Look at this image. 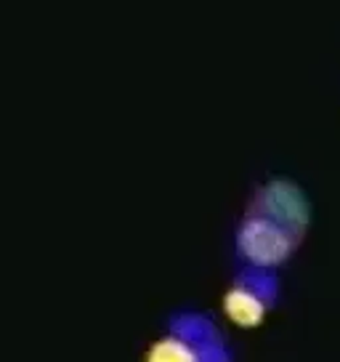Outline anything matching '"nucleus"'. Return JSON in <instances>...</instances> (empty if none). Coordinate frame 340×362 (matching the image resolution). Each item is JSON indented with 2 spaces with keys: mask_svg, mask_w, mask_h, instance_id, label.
<instances>
[{
  "mask_svg": "<svg viewBox=\"0 0 340 362\" xmlns=\"http://www.w3.org/2000/svg\"><path fill=\"white\" fill-rule=\"evenodd\" d=\"M298 245L300 238L295 232L258 214H248L237 229V256L248 267L277 269L290 261Z\"/></svg>",
  "mask_w": 340,
  "mask_h": 362,
  "instance_id": "obj_1",
  "label": "nucleus"
},
{
  "mask_svg": "<svg viewBox=\"0 0 340 362\" xmlns=\"http://www.w3.org/2000/svg\"><path fill=\"white\" fill-rule=\"evenodd\" d=\"M250 214L266 216L277 224L287 226L300 240L311 224V203L306 192L290 179H274L266 187H261L250 205Z\"/></svg>",
  "mask_w": 340,
  "mask_h": 362,
  "instance_id": "obj_2",
  "label": "nucleus"
},
{
  "mask_svg": "<svg viewBox=\"0 0 340 362\" xmlns=\"http://www.w3.org/2000/svg\"><path fill=\"white\" fill-rule=\"evenodd\" d=\"M168 333L178 336V339L189 341L192 346L200 351V362H229L231 351H229L226 341L216 328V322L210 317L200 315V312H181L170 320Z\"/></svg>",
  "mask_w": 340,
  "mask_h": 362,
  "instance_id": "obj_3",
  "label": "nucleus"
},
{
  "mask_svg": "<svg viewBox=\"0 0 340 362\" xmlns=\"http://www.w3.org/2000/svg\"><path fill=\"white\" fill-rule=\"evenodd\" d=\"M269 309L272 306L266 304L261 296L255 293V291H250L248 285L242 283H234L231 291L224 296V312H226L229 320L234 325H239V328H255V325H261Z\"/></svg>",
  "mask_w": 340,
  "mask_h": 362,
  "instance_id": "obj_4",
  "label": "nucleus"
},
{
  "mask_svg": "<svg viewBox=\"0 0 340 362\" xmlns=\"http://www.w3.org/2000/svg\"><path fill=\"white\" fill-rule=\"evenodd\" d=\"M237 283L248 285L250 291L261 296L269 306H274L279 301V277L274 269H266V267H245L239 272Z\"/></svg>",
  "mask_w": 340,
  "mask_h": 362,
  "instance_id": "obj_5",
  "label": "nucleus"
},
{
  "mask_svg": "<svg viewBox=\"0 0 340 362\" xmlns=\"http://www.w3.org/2000/svg\"><path fill=\"white\" fill-rule=\"evenodd\" d=\"M149 360L152 362H200V351L197 346H192L189 341L178 339L168 333L162 341H157L149 349Z\"/></svg>",
  "mask_w": 340,
  "mask_h": 362,
  "instance_id": "obj_6",
  "label": "nucleus"
}]
</instances>
